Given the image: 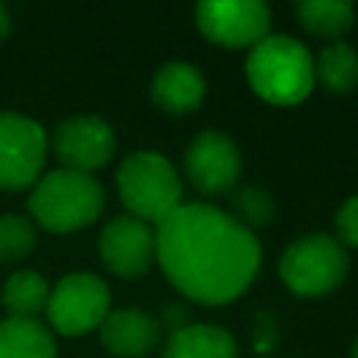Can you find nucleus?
<instances>
[{
    "label": "nucleus",
    "instance_id": "obj_12",
    "mask_svg": "<svg viewBox=\"0 0 358 358\" xmlns=\"http://www.w3.org/2000/svg\"><path fill=\"white\" fill-rule=\"evenodd\" d=\"M101 341L120 358H140L159 341V324L140 308H117L101 324Z\"/></svg>",
    "mask_w": 358,
    "mask_h": 358
},
{
    "label": "nucleus",
    "instance_id": "obj_18",
    "mask_svg": "<svg viewBox=\"0 0 358 358\" xmlns=\"http://www.w3.org/2000/svg\"><path fill=\"white\" fill-rule=\"evenodd\" d=\"M296 17L313 36L336 39L352 25L355 8L344 0H305L296 3Z\"/></svg>",
    "mask_w": 358,
    "mask_h": 358
},
{
    "label": "nucleus",
    "instance_id": "obj_4",
    "mask_svg": "<svg viewBox=\"0 0 358 358\" xmlns=\"http://www.w3.org/2000/svg\"><path fill=\"white\" fill-rule=\"evenodd\" d=\"M117 193L129 213L145 224L165 221L182 207V179L159 151H134L117 168Z\"/></svg>",
    "mask_w": 358,
    "mask_h": 358
},
{
    "label": "nucleus",
    "instance_id": "obj_23",
    "mask_svg": "<svg viewBox=\"0 0 358 358\" xmlns=\"http://www.w3.org/2000/svg\"><path fill=\"white\" fill-rule=\"evenodd\" d=\"M352 358H358V341H355V347H352Z\"/></svg>",
    "mask_w": 358,
    "mask_h": 358
},
{
    "label": "nucleus",
    "instance_id": "obj_22",
    "mask_svg": "<svg viewBox=\"0 0 358 358\" xmlns=\"http://www.w3.org/2000/svg\"><path fill=\"white\" fill-rule=\"evenodd\" d=\"M8 31H11V14H8V8L0 3V42L8 36Z\"/></svg>",
    "mask_w": 358,
    "mask_h": 358
},
{
    "label": "nucleus",
    "instance_id": "obj_11",
    "mask_svg": "<svg viewBox=\"0 0 358 358\" xmlns=\"http://www.w3.org/2000/svg\"><path fill=\"white\" fill-rule=\"evenodd\" d=\"M185 171L196 190L201 193H227L241 176V151L238 145L215 129H207L193 137L185 151Z\"/></svg>",
    "mask_w": 358,
    "mask_h": 358
},
{
    "label": "nucleus",
    "instance_id": "obj_13",
    "mask_svg": "<svg viewBox=\"0 0 358 358\" xmlns=\"http://www.w3.org/2000/svg\"><path fill=\"white\" fill-rule=\"evenodd\" d=\"M207 92L204 76L190 62H168L154 73L151 98L159 109L171 115H185L201 106Z\"/></svg>",
    "mask_w": 358,
    "mask_h": 358
},
{
    "label": "nucleus",
    "instance_id": "obj_16",
    "mask_svg": "<svg viewBox=\"0 0 358 358\" xmlns=\"http://www.w3.org/2000/svg\"><path fill=\"white\" fill-rule=\"evenodd\" d=\"M3 308L14 319H34V313L48 308L50 285L36 271H17L3 282Z\"/></svg>",
    "mask_w": 358,
    "mask_h": 358
},
{
    "label": "nucleus",
    "instance_id": "obj_7",
    "mask_svg": "<svg viewBox=\"0 0 358 358\" xmlns=\"http://www.w3.org/2000/svg\"><path fill=\"white\" fill-rule=\"evenodd\" d=\"M48 154L45 129L17 112H0V190H20L39 179Z\"/></svg>",
    "mask_w": 358,
    "mask_h": 358
},
{
    "label": "nucleus",
    "instance_id": "obj_15",
    "mask_svg": "<svg viewBox=\"0 0 358 358\" xmlns=\"http://www.w3.org/2000/svg\"><path fill=\"white\" fill-rule=\"evenodd\" d=\"M0 358H56V341L36 319L0 322Z\"/></svg>",
    "mask_w": 358,
    "mask_h": 358
},
{
    "label": "nucleus",
    "instance_id": "obj_3",
    "mask_svg": "<svg viewBox=\"0 0 358 358\" xmlns=\"http://www.w3.org/2000/svg\"><path fill=\"white\" fill-rule=\"evenodd\" d=\"M31 215L50 232H76L90 227L103 210V187L92 173L59 168L45 173L31 199Z\"/></svg>",
    "mask_w": 358,
    "mask_h": 358
},
{
    "label": "nucleus",
    "instance_id": "obj_14",
    "mask_svg": "<svg viewBox=\"0 0 358 358\" xmlns=\"http://www.w3.org/2000/svg\"><path fill=\"white\" fill-rule=\"evenodd\" d=\"M162 358H238V347L218 324H182L171 333Z\"/></svg>",
    "mask_w": 358,
    "mask_h": 358
},
{
    "label": "nucleus",
    "instance_id": "obj_5",
    "mask_svg": "<svg viewBox=\"0 0 358 358\" xmlns=\"http://www.w3.org/2000/svg\"><path fill=\"white\" fill-rule=\"evenodd\" d=\"M350 268L347 249L330 235L296 238L280 260V277L296 296H327L333 294Z\"/></svg>",
    "mask_w": 358,
    "mask_h": 358
},
{
    "label": "nucleus",
    "instance_id": "obj_8",
    "mask_svg": "<svg viewBox=\"0 0 358 358\" xmlns=\"http://www.w3.org/2000/svg\"><path fill=\"white\" fill-rule=\"evenodd\" d=\"M196 25L224 48H255L268 36L271 11L260 0H207L196 6Z\"/></svg>",
    "mask_w": 358,
    "mask_h": 358
},
{
    "label": "nucleus",
    "instance_id": "obj_6",
    "mask_svg": "<svg viewBox=\"0 0 358 358\" xmlns=\"http://www.w3.org/2000/svg\"><path fill=\"white\" fill-rule=\"evenodd\" d=\"M109 285L95 274H67L50 288L48 299V322L62 336H81L103 324L109 316Z\"/></svg>",
    "mask_w": 358,
    "mask_h": 358
},
{
    "label": "nucleus",
    "instance_id": "obj_9",
    "mask_svg": "<svg viewBox=\"0 0 358 358\" xmlns=\"http://www.w3.org/2000/svg\"><path fill=\"white\" fill-rule=\"evenodd\" d=\"M53 148L64 168L92 173L115 157L117 140L106 120L95 115H73L56 126Z\"/></svg>",
    "mask_w": 358,
    "mask_h": 358
},
{
    "label": "nucleus",
    "instance_id": "obj_20",
    "mask_svg": "<svg viewBox=\"0 0 358 358\" xmlns=\"http://www.w3.org/2000/svg\"><path fill=\"white\" fill-rule=\"evenodd\" d=\"M36 243V229L31 218L6 213L0 215V260H22Z\"/></svg>",
    "mask_w": 358,
    "mask_h": 358
},
{
    "label": "nucleus",
    "instance_id": "obj_19",
    "mask_svg": "<svg viewBox=\"0 0 358 358\" xmlns=\"http://www.w3.org/2000/svg\"><path fill=\"white\" fill-rule=\"evenodd\" d=\"M274 199L263 190V187H257V185H241V187H235L232 190V218L241 224V227H246L249 232H255V229H260V227H268L271 224V218H274Z\"/></svg>",
    "mask_w": 358,
    "mask_h": 358
},
{
    "label": "nucleus",
    "instance_id": "obj_1",
    "mask_svg": "<svg viewBox=\"0 0 358 358\" xmlns=\"http://www.w3.org/2000/svg\"><path fill=\"white\" fill-rule=\"evenodd\" d=\"M157 260L165 277L199 305L238 299L260 268V243L229 213L190 201L157 224Z\"/></svg>",
    "mask_w": 358,
    "mask_h": 358
},
{
    "label": "nucleus",
    "instance_id": "obj_21",
    "mask_svg": "<svg viewBox=\"0 0 358 358\" xmlns=\"http://www.w3.org/2000/svg\"><path fill=\"white\" fill-rule=\"evenodd\" d=\"M336 241L358 249V196H350L336 213Z\"/></svg>",
    "mask_w": 358,
    "mask_h": 358
},
{
    "label": "nucleus",
    "instance_id": "obj_17",
    "mask_svg": "<svg viewBox=\"0 0 358 358\" xmlns=\"http://www.w3.org/2000/svg\"><path fill=\"white\" fill-rule=\"evenodd\" d=\"M313 73L316 81L324 84V90L347 95L358 87V53L347 42H333L313 62Z\"/></svg>",
    "mask_w": 358,
    "mask_h": 358
},
{
    "label": "nucleus",
    "instance_id": "obj_10",
    "mask_svg": "<svg viewBox=\"0 0 358 358\" xmlns=\"http://www.w3.org/2000/svg\"><path fill=\"white\" fill-rule=\"evenodd\" d=\"M98 252L112 274L131 280L145 274L148 266L157 260V235L151 224L134 215H117L103 227Z\"/></svg>",
    "mask_w": 358,
    "mask_h": 358
},
{
    "label": "nucleus",
    "instance_id": "obj_2",
    "mask_svg": "<svg viewBox=\"0 0 358 358\" xmlns=\"http://www.w3.org/2000/svg\"><path fill=\"white\" fill-rule=\"evenodd\" d=\"M246 78L263 101L277 106H294L305 101L316 84L308 48L285 34H268L255 48H249Z\"/></svg>",
    "mask_w": 358,
    "mask_h": 358
}]
</instances>
